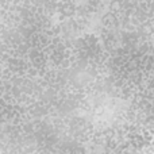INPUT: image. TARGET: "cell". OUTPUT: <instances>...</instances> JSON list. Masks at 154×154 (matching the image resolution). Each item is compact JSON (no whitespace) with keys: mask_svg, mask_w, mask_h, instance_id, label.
<instances>
[{"mask_svg":"<svg viewBox=\"0 0 154 154\" xmlns=\"http://www.w3.org/2000/svg\"><path fill=\"white\" fill-rule=\"evenodd\" d=\"M72 154H84V150L80 149V147H79V149H75V150H73V153H72Z\"/></svg>","mask_w":154,"mask_h":154,"instance_id":"6da1fadb","label":"cell"}]
</instances>
